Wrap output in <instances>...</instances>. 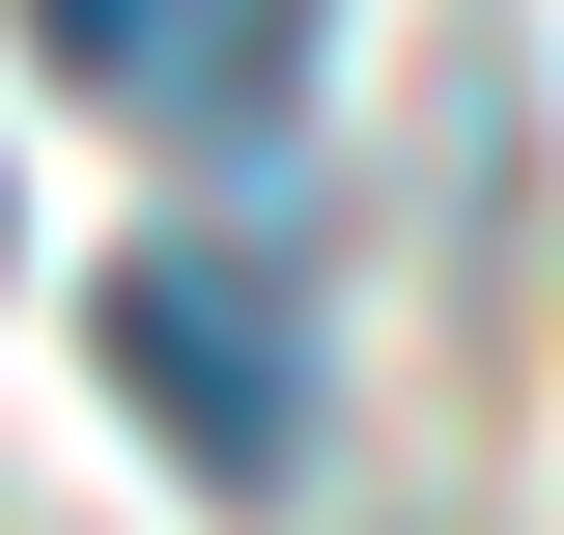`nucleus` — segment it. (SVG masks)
<instances>
[{"label": "nucleus", "instance_id": "1", "mask_svg": "<svg viewBox=\"0 0 564 535\" xmlns=\"http://www.w3.org/2000/svg\"><path fill=\"white\" fill-rule=\"evenodd\" d=\"M113 395L170 423V479H226V507H282L311 479V310H282L254 254H113Z\"/></svg>", "mask_w": 564, "mask_h": 535}, {"label": "nucleus", "instance_id": "2", "mask_svg": "<svg viewBox=\"0 0 564 535\" xmlns=\"http://www.w3.org/2000/svg\"><path fill=\"white\" fill-rule=\"evenodd\" d=\"M29 57L113 85L141 141H198V170H254L282 85H311V0H29Z\"/></svg>", "mask_w": 564, "mask_h": 535}]
</instances>
